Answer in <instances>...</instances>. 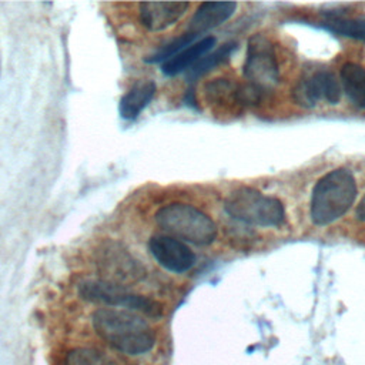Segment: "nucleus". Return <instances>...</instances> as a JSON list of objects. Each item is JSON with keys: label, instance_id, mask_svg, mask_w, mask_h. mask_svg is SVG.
<instances>
[{"label": "nucleus", "instance_id": "1", "mask_svg": "<svg viewBox=\"0 0 365 365\" xmlns=\"http://www.w3.org/2000/svg\"><path fill=\"white\" fill-rule=\"evenodd\" d=\"M96 332L113 348L128 355L148 352L155 335L148 322L137 312L121 308H100L93 314Z\"/></svg>", "mask_w": 365, "mask_h": 365}, {"label": "nucleus", "instance_id": "2", "mask_svg": "<svg viewBox=\"0 0 365 365\" xmlns=\"http://www.w3.org/2000/svg\"><path fill=\"white\" fill-rule=\"evenodd\" d=\"M356 181L351 170L339 167L322 175L312 188L309 217L324 227L341 218L355 202Z\"/></svg>", "mask_w": 365, "mask_h": 365}, {"label": "nucleus", "instance_id": "3", "mask_svg": "<svg viewBox=\"0 0 365 365\" xmlns=\"http://www.w3.org/2000/svg\"><path fill=\"white\" fill-rule=\"evenodd\" d=\"M154 220L167 235L195 245H210L218 232L210 215L184 202L163 205L154 214Z\"/></svg>", "mask_w": 365, "mask_h": 365}, {"label": "nucleus", "instance_id": "4", "mask_svg": "<svg viewBox=\"0 0 365 365\" xmlns=\"http://www.w3.org/2000/svg\"><path fill=\"white\" fill-rule=\"evenodd\" d=\"M224 210L231 218L257 227H278L285 220L281 200L251 187L231 191L224 200Z\"/></svg>", "mask_w": 365, "mask_h": 365}, {"label": "nucleus", "instance_id": "5", "mask_svg": "<svg viewBox=\"0 0 365 365\" xmlns=\"http://www.w3.org/2000/svg\"><path fill=\"white\" fill-rule=\"evenodd\" d=\"M247 83L262 91H272L279 81V66L271 40L262 34H252L247 43L242 66Z\"/></svg>", "mask_w": 365, "mask_h": 365}, {"label": "nucleus", "instance_id": "6", "mask_svg": "<svg viewBox=\"0 0 365 365\" xmlns=\"http://www.w3.org/2000/svg\"><path fill=\"white\" fill-rule=\"evenodd\" d=\"M78 294L83 299L91 302H101L110 307H120L121 309L133 311L137 314H145L157 317L161 314L158 302L128 291L124 285L108 282L104 279L84 281L78 285Z\"/></svg>", "mask_w": 365, "mask_h": 365}, {"label": "nucleus", "instance_id": "7", "mask_svg": "<svg viewBox=\"0 0 365 365\" xmlns=\"http://www.w3.org/2000/svg\"><path fill=\"white\" fill-rule=\"evenodd\" d=\"M341 83L336 76L325 68L305 73L292 90L294 101L304 107L312 108L321 100L328 104H338L341 100Z\"/></svg>", "mask_w": 365, "mask_h": 365}, {"label": "nucleus", "instance_id": "8", "mask_svg": "<svg viewBox=\"0 0 365 365\" xmlns=\"http://www.w3.org/2000/svg\"><path fill=\"white\" fill-rule=\"evenodd\" d=\"M97 265L104 281L120 284L137 279L141 275V267L127 250L115 242H107L98 250Z\"/></svg>", "mask_w": 365, "mask_h": 365}, {"label": "nucleus", "instance_id": "9", "mask_svg": "<svg viewBox=\"0 0 365 365\" xmlns=\"http://www.w3.org/2000/svg\"><path fill=\"white\" fill-rule=\"evenodd\" d=\"M148 250L154 259L171 272H185L195 264V254L182 241L167 234H155L148 240Z\"/></svg>", "mask_w": 365, "mask_h": 365}, {"label": "nucleus", "instance_id": "10", "mask_svg": "<svg viewBox=\"0 0 365 365\" xmlns=\"http://www.w3.org/2000/svg\"><path fill=\"white\" fill-rule=\"evenodd\" d=\"M188 9L187 1H145L138 6V17L147 30L161 31L175 24Z\"/></svg>", "mask_w": 365, "mask_h": 365}, {"label": "nucleus", "instance_id": "11", "mask_svg": "<svg viewBox=\"0 0 365 365\" xmlns=\"http://www.w3.org/2000/svg\"><path fill=\"white\" fill-rule=\"evenodd\" d=\"M237 10V3L232 1H208L202 3L194 13L187 31L200 36L227 21Z\"/></svg>", "mask_w": 365, "mask_h": 365}, {"label": "nucleus", "instance_id": "12", "mask_svg": "<svg viewBox=\"0 0 365 365\" xmlns=\"http://www.w3.org/2000/svg\"><path fill=\"white\" fill-rule=\"evenodd\" d=\"M157 86L153 80H137L120 98L118 113L124 120L137 118L141 111L151 103Z\"/></svg>", "mask_w": 365, "mask_h": 365}, {"label": "nucleus", "instance_id": "13", "mask_svg": "<svg viewBox=\"0 0 365 365\" xmlns=\"http://www.w3.org/2000/svg\"><path fill=\"white\" fill-rule=\"evenodd\" d=\"M217 40L214 36H207L200 38L198 41H194L192 44L187 46L180 53L174 54L168 60H165L161 64V71L165 76H177L178 73H182L192 67L202 56H205L211 48L215 46Z\"/></svg>", "mask_w": 365, "mask_h": 365}, {"label": "nucleus", "instance_id": "14", "mask_svg": "<svg viewBox=\"0 0 365 365\" xmlns=\"http://www.w3.org/2000/svg\"><path fill=\"white\" fill-rule=\"evenodd\" d=\"M339 83L349 101L358 108H365V67L345 63L339 70Z\"/></svg>", "mask_w": 365, "mask_h": 365}, {"label": "nucleus", "instance_id": "15", "mask_svg": "<svg viewBox=\"0 0 365 365\" xmlns=\"http://www.w3.org/2000/svg\"><path fill=\"white\" fill-rule=\"evenodd\" d=\"M322 23L324 27L332 33L365 41V17H344L328 14Z\"/></svg>", "mask_w": 365, "mask_h": 365}, {"label": "nucleus", "instance_id": "16", "mask_svg": "<svg viewBox=\"0 0 365 365\" xmlns=\"http://www.w3.org/2000/svg\"><path fill=\"white\" fill-rule=\"evenodd\" d=\"M235 48H237V43L228 41V43L222 44L221 47H218L217 50H214V51H211V53L208 51V53H207L205 56H202L192 67L188 68V71H187V78H190V81H194V80H197L198 77H201L202 74L211 71L214 67H217V66H220L221 63L227 61V60L231 57L232 51H235Z\"/></svg>", "mask_w": 365, "mask_h": 365}, {"label": "nucleus", "instance_id": "17", "mask_svg": "<svg viewBox=\"0 0 365 365\" xmlns=\"http://www.w3.org/2000/svg\"><path fill=\"white\" fill-rule=\"evenodd\" d=\"M64 365H113V362L96 348H74L67 352Z\"/></svg>", "mask_w": 365, "mask_h": 365}, {"label": "nucleus", "instance_id": "18", "mask_svg": "<svg viewBox=\"0 0 365 365\" xmlns=\"http://www.w3.org/2000/svg\"><path fill=\"white\" fill-rule=\"evenodd\" d=\"M197 38V36L185 31L181 36H178L177 38L168 41L167 44L161 46L158 50H155L150 57H147L145 60L148 63H164L165 60H168L170 57H173L174 54L180 53L181 50H184L187 46L192 44L194 40Z\"/></svg>", "mask_w": 365, "mask_h": 365}, {"label": "nucleus", "instance_id": "19", "mask_svg": "<svg viewBox=\"0 0 365 365\" xmlns=\"http://www.w3.org/2000/svg\"><path fill=\"white\" fill-rule=\"evenodd\" d=\"M355 217H356L359 221H365V194H364V197L361 198L359 204L356 205Z\"/></svg>", "mask_w": 365, "mask_h": 365}]
</instances>
